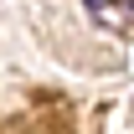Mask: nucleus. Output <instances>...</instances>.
Masks as SVG:
<instances>
[{
    "label": "nucleus",
    "mask_w": 134,
    "mask_h": 134,
    "mask_svg": "<svg viewBox=\"0 0 134 134\" xmlns=\"http://www.w3.org/2000/svg\"><path fill=\"white\" fill-rule=\"evenodd\" d=\"M83 5H93V10H98V5H108V0H83Z\"/></svg>",
    "instance_id": "obj_1"
}]
</instances>
